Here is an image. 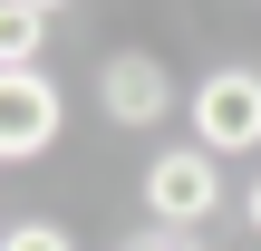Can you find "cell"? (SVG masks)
Masks as SVG:
<instances>
[{
	"instance_id": "4",
	"label": "cell",
	"mask_w": 261,
	"mask_h": 251,
	"mask_svg": "<svg viewBox=\"0 0 261 251\" xmlns=\"http://www.w3.org/2000/svg\"><path fill=\"white\" fill-rule=\"evenodd\" d=\"M97 106H107V126H155V116L174 106V77H165V58H145V48H116V58L97 68Z\"/></svg>"
},
{
	"instance_id": "2",
	"label": "cell",
	"mask_w": 261,
	"mask_h": 251,
	"mask_svg": "<svg viewBox=\"0 0 261 251\" xmlns=\"http://www.w3.org/2000/svg\"><path fill=\"white\" fill-rule=\"evenodd\" d=\"M184 116H194V145L203 155H252L261 145V68H203V87L184 97Z\"/></svg>"
},
{
	"instance_id": "7",
	"label": "cell",
	"mask_w": 261,
	"mask_h": 251,
	"mask_svg": "<svg viewBox=\"0 0 261 251\" xmlns=\"http://www.w3.org/2000/svg\"><path fill=\"white\" fill-rule=\"evenodd\" d=\"M116 251H194V232H155V222H145V232H126Z\"/></svg>"
},
{
	"instance_id": "6",
	"label": "cell",
	"mask_w": 261,
	"mask_h": 251,
	"mask_svg": "<svg viewBox=\"0 0 261 251\" xmlns=\"http://www.w3.org/2000/svg\"><path fill=\"white\" fill-rule=\"evenodd\" d=\"M0 251H77V242H68L58 222H39V213H29V222H10V232H0Z\"/></svg>"
},
{
	"instance_id": "5",
	"label": "cell",
	"mask_w": 261,
	"mask_h": 251,
	"mask_svg": "<svg viewBox=\"0 0 261 251\" xmlns=\"http://www.w3.org/2000/svg\"><path fill=\"white\" fill-rule=\"evenodd\" d=\"M48 29H58V10H48V0H10V10H0V68H39Z\"/></svg>"
},
{
	"instance_id": "8",
	"label": "cell",
	"mask_w": 261,
	"mask_h": 251,
	"mask_svg": "<svg viewBox=\"0 0 261 251\" xmlns=\"http://www.w3.org/2000/svg\"><path fill=\"white\" fill-rule=\"evenodd\" d=\"M242 222H252V232H261V174H252V193H242Z\"/></svg>"
},
{
	"instance_id": "3",
	"label": "cell",
	"mask_w": 261,
	"mask_h": 251,
	"mask_svg": "<svg viewBox=\"0 0 261 251\" xmlns=\"http://www.w3.org/2000/svg\"><path fill=\"white\" fill-rule=\"evenodd\" d=\"M68 106H58V77L39 68H0V164H39L58 145Z\"/></svg>"
},
{
	"instance_id": "1",
	"label": "cell",
	"mask_w": 261,
	"mask_h": 251,
	"mask_svg": "<svg viewBox=\"0 0 261 251\" xmlns=\"http://www.w3.org/2000/svg\"><path fill=\"white\" fill-rule=\"evenodd\" d=\"M213 213H223V155H203L194 135L165 145V155L145 164V222H155V232H203Z\"/></svg>"
}]
</instances>
